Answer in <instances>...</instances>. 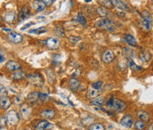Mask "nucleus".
<instances>
[{"label":"nucleus","instance_id":"nucleus-33","mask_svg":"<svg viewBox=\"0 0 153 130\" xmlns=\"http://www.w3.org/2000/svg\"><path fill=\"white\" fill-rule=\"evenodd\" d=\"M100 2H101L102 6H103V7H105V8H107V9H108V8H111V6H113L111 0H100Z\"/></svg>","mask_w":153,"mask_h":130},{"label":"nucleus","instance_id":"nucleus-16","mask_svg":"<svg viewBox=\"0 0 153 130\" xmlns=\"http://www.w3.org/2000/svg\"><path fill=\"white\" fill-rule=\"evenodd\" d=\"M11 105H12V102L10 100L9 97H7L6 96H3L1 97V99H0V105H1V109L3 110H7L11 107Z\"/></svg>","mask_w":153,"mask_h":130},{"label":"nucleus","instance_id":"nucleus-9","mask_svg":"<svg viewBox=\"0 0 153 130\" xmlns=\"http://www.w3.org/2000/svg\"><path fill=\"white\" fill-rule=\"evenodd\" d=\"M8 39L10 42H12L13 43H15V44H18V43H21L23 40V36H22L21 34L19 33H16V32H10L8 34Z\"/></svg>","mask_w":153,"mask_h":130},{"label":"nucleus","instance_id":"nucleus-6","mask_svg":"<svg viewBox=\"0 0 153 130\" xmlns=\"http://www.w3.org/2000/svg\"><path fill=\"white\" fill-rule=\"evenodd\" d=\"M44 43H45V45L50 50H53V51L58 50L59 48V46H60V42L57 38H55V37H50V38H48L44 42Z\"/></svg>","mask_w":153,"mask_h":130},{"label":"nucleus","instance_id":"nucleus-4","mask_svg":"<svg viewBox=\"0 0 153 130\" xmlns=\"http://www.w3.org/2000/svg\"><path fill=\"white\" fill-rule=\"evenodd\" d=\"M7 123L11 127H15L20 122V115L15 111H9L6 114Z\"/></svg>","mask_w":153,"mask_h":130},{"label":"nucleus","instance_id":"nucleus-47","mask_svg":"<svg viewBox=\"0 0 153 130\" xmlns=\"http://www.w3.org/2000/svg\"><path fill=\"white\" fill-rule=\"evenodd\" d=\"M151 1H152V4H153V0H151Z\"/></svg>","mask_w":153,"mask_h":130},{"label":"nucleus","instance_id":"nucleus-18","mask_svg":"<svg viewBox=\"0 0 153 130\" xmlns=\"http://www.w3.org/2000/svg\"><path fill=\"white\" fill-rule=\"evenodd\" d=\"M27 101L30 103V104H36L37 102L40 101L39 99V95H38V92H31L27 95Z\"/></svg>","mask_w":153,"mask_h":130},{"label":"nucleus","instance_id":"nucleus-11","mask_svg":"<svg viewBox=\"0 0 153 130\" xmlns=\"http://www.w3.org/2000/svg\"><path fill=\"white\" fill-rule=\"evenodd\" d=\"M53 124H51V123H50L48 120H42V121H40L39 123H37L36 125V127H35V129L36 130H45V129H53Z\"/></svg>","mask_w":153,"mask_h":130},{"label":"nucleus","instance_id":"nucleus-29","mask_svg":"<svg viewBox=\"0 0 153 130\" xmlns=\"http://www.w3.org/2000/svg\"><path fill=\"white\" fill-rule=\"evenodd\" d=\"M54 32H55V34L57 35L58 37H61L62 38V37L65 36V30L60 26H56L54 27Z\"/></svg>","mask_w":153,"mask_h":130},{"label":"nucleus","instance_id":"nucleus-35","mask_svg":"<svg viewBox=\"0 0 153 130\" xmlns=\"http://www.w3.org/2000/svg\"><path fill=\"white\" fill-rule=\"evenodd\" d=\"M102 86H103V82H100V81L96 82H94V83L92 84V88H97V89H100V88H102Z\"/></svg>","mask_w":153,"mask_h":130},{"label":"nucleus","instance_id":"nucleus-26","mask_svg":"<svg viewBox=\"0 0 153 130\" xmlns=\"http://www.w3.org/2000/svg\"><path fill=\"white\" fill-rule=\"evenodd\" d=\"M40 116L44 119H52L55 116V111L53 110H44L40 112Z\"/></svg>","mask_w":153,"mask_h":130},{"label":"nucleus","instance_id":"nucleus-19","mask_svg":"<svg viewBox=\"0 0 153 130\" xmlns=\"http://www.w3.org/2000/svg\"><path fill=\"white\" fill-rule=\"evenodd\" d=\"M124 39H125V42L128 43L129 46H131V47H136L137 46L136 39L132 36L131 34H126Z\"/></svg>","mask_w":153,"mask_h":130},{"label":"nucleus","instance_id":"nucleus-30","mask_svg":"<svg viewBox=\"0 0 153 130\" xmlns=\"http://www.w3.org/2000/svg\"><path fill=\"white\" fill-rule=\"evenodd\" d=\"M75 20L79 22L81 25H82V26H86V25H87V21H86L84 15H83L82 13H78V14H77V16H76V18H75Z\"/></svg>","mask_w":153,"mask_h":130},{"label":"nucleus","instance_id":"nucleus-23","mask_svg":"<svg viewBox=\"0 0 153 130\" xmlns=\"http://www.w3.org/2000/svg\"><path fill=\"white\" fill-rule=\"evenodd\" d=\"M139 58H140V59H141L143 62L147 63V62H149V61L151 60V59H152V54H151L149 51H142V52L140 53Z\"/></svg>","mask_w":153,"mask_h":130},{"label":"nucleus","instance_id":"nucleus-14","mask_svg":"<svg viewBox=\"0 0 153 130\" xmlns=\"http://www.w3.org/2000/svg\"><path fill=\"white\" fill-rule=\"evenodd\" d=\"M46 4L42 0H34L32 2V8L35 9L37 13H41L45 9Z\"/></svg>","mask_w":153,"mask_h":130},{"label":"nucleus","instance_id":"nucleus-41","mask_svg":"<svg viewBox=\"0 0 153 130\" xmlns=\"http://www.w3.org/2000/svg\"><path fill=\"white\" fill-rule=\"evenodd\" d=\"M37 32H38V28L37 29H31V30H29L30 34H37Z\"/></svg>","mask_w":153,"mask_h":130},{"label":"nucleus","instance_id":"nucleus-24","mask_svg":"<svg viewBox=\"0 0 153 130\" xmlns=\"http://www.w3.org/2000/svg\"><path fill=\"white\" fill-rule=\"evenodd\" d=\"M105 104V97H96L94 98V100H92L90 102V105L93 106H97V107H102Z\"/></svg>","mask_w":153,"mask_h":130},{"label":"nucleus","instance_id":"nucleus-43","mask_svg":"<svg viewBox=\"0 0 153 130\" xmlns=\"http://www.w3.org/2000/svg\"><path fill=\"white\" fill-rule=\"evenodd\" d=\"M0 58H1L0 61H1V63H3V62H4V57H3V54H2V53H1V56H0Z\"/></svg>","mask_w":153,"mask_h":130},{"label":"nucleus","instance_id":"nucleus-15","mask_svg":"<svg viewBox=\"0 0 153 130\" xmlns=\"http://www.w3.org/2000/svg\"><path fill=\"white\" fill-rule=\"evenodd\" d=\"M136 116L139 120H142L143 121H145L146 123L149 122L151 120V116L149 114V112H147L146 111L143 110H140L136 111Z\"/></svg>","mask_w":153,"mask_h":130},{"label":"nucleus","instance_id":"nucleus-32","mask_svg":"<svg viewBox=\"0 0 153 130\" xmlns=\"http://www.w3.org/2000/svg\"><path fill=\"white\" fill-rule=\"evenodd\" d=\"M88 129L89 130H104L105 129V127L103 124L101 123H94L92 125H90L88 127Z\"/></svg>","mask_w":153,"mask_h":130},{"label":"nucleus","instance_id":"nucleus-34","mask_svg":"<svg viewBox=\"0 0 153 130\" xmlns=\"http://www.w3.org/2000/svg\"><path fill=\"white\" fill-rule=\"evenodd\" d=\"M38 95H39V99H40L41 102L44 103V102H46V101L49 100L48 95H46V94H44V93H42V92H38Z\"/></svg>","mask_w":153,"mask_h":130},{"label":"nucleus","instance_id":"nucleus-27","mask_svg":"<svg viewBox=\"0 0 153 130\" xmlns=\"http://www.w3.org/2000/svg\"><path fill=\"white\" fill-rule=\"evenodd\" d=\"M16 18V14L13 13V12H11V13H8L4 15V22H7V23H13L14 22Z\"/></svg>","mask_w":153,"mask_h":130},{"label":"nucleus","instance_id":"nucleus-40","mask_svg":"<svg viewBox=\"0 0 153 130\" xmlns=\"http://www.w3.org/2000/svg\"><path fill=\"white\" fill-rule=\"evenodd\" d=\"M34 24H35L34 22H29V23H27V24H26V25H25V26H24V27H22V30H25V29H27V28L28 27H30V26H33Z\"/></svg>","mask_w":153,"mask_h":130},{"label":"nucleus","instance_id":"nucleus-17","mask_svg":"<svg viewBox=\"0 0 153 130\" xmlns=\"http://www.w3.org/2000/svg\"><path fill=\"white\" fill-rule=\"evenodd\" d=\"M111 4L114 7L120 9L122 11H128V6L124 2H122L121 0H111Z\"/></svg>","mask_w":153,"mask_h":130},{"label":"nucleus","instance_id":"nucleus-3","mask_svg":"<svg viewBox=\"0 0 153 130\" xmlns=\"http://www.w3.org/2000/svg\"><path fill=\"white\" fill-rule=\"evenodd\" d=\"M141 20H142V23L143 25V27L145 30H150L152 28V25L153 19L151 15V13L148 11H143V13L141 14Z\"/></svg>","mask_w":153,"mask_h":130},{"label":"nucleus","instance_id":"nucleus-28","mask_svg":"<svg viewBox=\"0 0 153 130\" xmlns=\"http://www.w3.org/2000/svg\"><path fill=\"white\" fill-rule=\"evenodd\" d=\"M128 64L129 65V67L131 68V70H134V71H141V70H143V67L142 66H138V65H136L131 58H128Z\"/></svg>","mask_w":153,"mask_h":130},{"label":"nucleus","instance_id":"nucleus-5","mask_svg":"<svg viewBox=\"0 0 153 130\" xmlns=\"http://www.w3.org/2000/svg\"><path fill=\"white\" fill-rule=\"evenodd\" d=\"M127 108V104L120 99H116L114 100V103L112 104V105L110 107V110L113 111H117V112H121L123 111H125Z\"/></svg>","mask_w":153,"mask_h":130},{"label":"nucleus","instance_id":"nucleus-21","mask_svg":"<svg viewBox=\"0 0 153 130\" xmlns=\"http://www.w3.org/2000/svg\"><path fill=\"white\" fill-rule=\"evenodd\" d=\"M27 74H26L25 72L19 70V71H16V72L13 74V80H14V81H22V80H24V79L27 78Z\"/></svg>","mask_w":153,"mask_h":130},{"label":"nucleus","instance_id":"nucleus-20","mask_svg":"<svg viewBox=\"0 0 153 130\" xmlns=\"http://www.w3.org/2000/svg\"><path fill=\"white\" fill-rule=\"evenodd\" d=\"M99 94H100V89H97V88H92L88 90L86 96H87L88 98H89V99H94V98L97 97L99 96Z\"/></svg>","mask_w":153,"mask_h":130},{"label":"nucleus","instance_id":"nucleus-22","mask_svg":"<svg viewBox=\"0 0 153 130\" xmlns=\"http://www.w3.org/2000/svg\"><path fill=\"white\" fill-rule=\"evenodd\" d=\"M97 13H98L99 16L103 17V18H107L111 15V13L109 11L105 8V7H103V6H100V7H97Z\"/></svg>","mask_w":153,"mask_h":130},{"label":"nucleus","instance_id":"nucleus-42","mask_svg":"<svg viewBox=\"0 0 153 130\" xmlns=\"http://www.w3.org/2000/svg\"><path fill=\"white\" fill-rule=\"evenodd\" d=\"M2 30L4 31V32H12V29L11 28H8V27H3Z\"/></svg>","mask_w":153,"mask_h":130},{"label":"nucleus","instance_id":"nucleus-10","mask_svg":"<svg viewBox=\"0 0 153 130\" xmlns=\"http://www.w3.org/2000/svg\"><path fill=\"white\" fill-rule=\"evenodd\" d=\"M5 68L10 71V72H16L22 69V65L20 63H18L17 61L14 60H10L6 63L5 65Z\"/></svg>","mask_w":153,"mask_h":130},{"label":"nucleus","instance_id":"nucleus-25","mask_svg":"<svg viewBox=\"0 0 153 130\" xmlns=\"http://www.w3.org/2000/svg\"><path fill=\"white\" fill-rule=\"evenodd\" d=\"M80 82L75 79V78H71L69 80V88L73 90V91H76L79 88H80Z\"/></svg>","mask_w":153,"mask_h":130},{"label":"nucleus","instance_id":"nucleus-48","mask_svg":"<svg viewBox=\"0 0 153 130\" xmlns=\"http://www.w3.org/2000/svg\"><path fill=\"white\" fill-rule=\"evenodd\" d=\"M54 1H55V0H54Z\"/></svg>","mask_w":153,"mask_h":130},{"label":"nucleus","instance_id":"nucleus-36","mask_svg":"<svg viewBox=\"0 0 153 130\" xmlns=\"http://www.w3.org/2000/svg\"><path fill=\"white\" fill-rule=\"evenodd\" d=\"M6 122H7V120H5V118L4 117H3V116H1V120H0V126H1V129H4V127H5V125H6Z\"/></svg>","mask_w":153,"mask_h":130},{"label":"nucleus","instance_id":"nucleus-46","mask_svg":"<svg viewBox=\"0 0 153 130\" xmlns=\"http://www.w3.org/2000/svg\"><path fill=\"white\" fill-rule=\"evenodd\" d=\"M91 1H92V0H85L86 3H89V2H91Z\"/></svg>","mask_w":153,"mask_h":130},{"label":"nucleus","instance_id":"nucleus-31","mask_svg":"<svg viewBox=\"0 0 153 130\" xmlns=\"http://www.w3.org/2000/svg\"><path fill=\"white\" fill-rule=\"evenodd\" d=\"M146 127V122L142 120H137L136 122H134V129L137 130H142L144 129Z\"/></svg>","mask_w":153,"mask_h":130},{"label":"nucleus","instance_id":"nucleus-12","mask_svg":"<svg viewBox=\"0 0 153 130\" xmlns=\"http://www.w3.org/2000/svg\"><path fill=\"white\" fill-rule=\"evenodd\" d=\"M31 15V12L29 10V8L27 6H23L22 9L20 10L19 12V14H18V17L21 21H24L26 19H27L28 17H30Z\"/></svg>","mask_w":153,"mask_h":130},{"label":"nucleus","instance_id":"nucleus-1","mask_svg":"<svg viewBox=\"0 0 153 130\" xmlns=\"http://www.w3.org/2000/svg\"><path fill=\"white\" fill-rule=\"evenodd\" d=\"M27 82L30 85H33L36 88H42L44 86V78L42 77V75L40 74H36V73L30 74L29 75H27Z\"/></svg>","mask_w":153,"mask_h":130},{"label":"nucleus","instance_id":"nucleus-45","mask_svg":"<svg viewBox=\"0 0 153 130\" xmlns=\"http://www.w3.org/2000/svg\"><path fill=\"white\" fill-rule=\"evenodd\" d=\"M38 19H40V20H41V19H44V16H40V17H38Z\"/></svg>","mask_w":153,"mask_h":130},{"label":"nucleus","instance_id":"nucleus-7","mask_svg":"<svg viewBox=\"0 0 153 130\" xmlns=\"http://www.w3.org/2000/svg\"><path fill=\"white\" fill-rule=\"evenodd\" d=\"M102 61L105 64H109L111 62H112V60L114 59V53L110 49H106L101 56Z\"/></svg>","mask_w":153,"mask_h":130},{"label":"nucleus","instance_id":"nucleus-37","mask_svg":"<svg viewBox=\"0 0 153 130\" xmlns=\"http://www.w3.org/2000/svg\"><path fill=\"white\" fill-rule=\"evenodd\" d=\"M81 38L80 37H74V36H71L70 37V42L72 43H76L78 41H80Z\"/></svg>","mask_w":153,"mask_h":130},{"label":"nucleus","instance_id":"nucleus-39","mask_svg":"<svg viewBox=\"0 0 153 130\" xmlns=\"http://www.w3.org/2000/svg\"><path fill=\"white\" fill-rule=\"evenodd\" d=\"M44 2V4H46V6H50L52 4V3L54 2V0H42Z\"/></svg>","mask_w":153,"mask_h":130},{"label":"nucleus","instance_id":"nucleus-2","mask_svg":"<svg viewBox=\"0 0 153 130\" xmlns=\"http://www.w3.org/2000/svg\"><path fill=\"white\" fill-rule=\"evenodd\" d=\"M96 27L99 29L107 31H113L115 29V25L113 22L105 18H103L96 22Z\"/></svg>","mask_w":153,"mask_h":130},{"label":"nucleus","instance_id":"nucleus-44","mask_svg":"<svg viewBox=\"0 0 153 130\" xmlns=\"http://www.w3.org/2000/svg\"><path fill=\"white\" fill-rule=\"evenodd\" d=\"M149 129H153V124L151 125V128H149Z\"/></svg>","mask_w":153,"mask_h":130},{"label":"nucleus","instance_id":"nucleus-13","mask_svg":"<svg viewBox=\"0 0 153 130\" xmlns=\"http://www.w3.org/2000/svg\"><path fill=\"white\" fill-rule=\"evenodd\" d=\"M31 112H32V108L28 105L24 104L21 106V114H22L23 119L27 120L29 118V116L31 115Z\"/></svg>","mask_w":153,"mask_h":130},{"label":"nucleus","instance_id":"nucleus-8","mask_svg":"<svg viewBox=\"0 0 153 130\" xmlns=\"http://www.w3.org/2000/svg\"><path fill=\"white\" fill-rule=\"evenodd\" d=\"M134 124V118L130 114H126L120 120V125L126 129H130Z\"/></svg>","mask_w":153,"mask_h":130},{"label":"nucleus","instance_id":"nucleus-38","mask_svg":"<svg viewBox=\"0 0 153 130\" xmlns=\"http://www.w3.org/2000/svg\"><path fill=\"white\" fill-rule=\"evenodd\" d=\"M0 94H1V97H3V96H6V95H7L6 89H5V88H4V87H3V85H1V92H0Z\"/></svg>","mask_w":153,"mask_h":130}]
</instances>
